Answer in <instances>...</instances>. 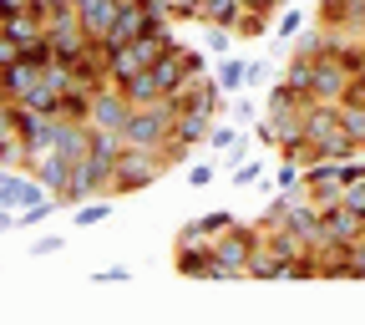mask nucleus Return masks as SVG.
<instances>
[{"mask_svg": "<svg viewBox=\"0 0 365 325\" xmlns=\"http://www.w3.org/2000/svg\"><path fill=\"white\" fill-rule=\"evenodd\" d=\"M264 239V229L259 224H234V229H223V234L213 239V259H218V274L213 280H239V274H249V259Z\"/></svg>", "mask_w": 365, "mask_h": 325, "instance_id": "f257e3e1", "label": "nucleus"}, {"mask_svg": "<svg viewBox=\"0 0 365 325\" xmlns=\"http://www.w3.org/2000/svg\"><path fill=\"white\" fill-rule=\"evenodd\" d=\"M163 173H168V158L158 148H122V158L112 168V199L148 189V183H158Z\"/></svg>", "mask_w": 365, "mask_h": 325, "instance_id": "f03ea898", "label": "nucleus"}, {"mask_svg": "<svg viewBox=\"0 0 365 325\" xmlns=\"http://www.w3.org/2000/svg\"><path fill=\"white\" fill-rule=\"evenodd\" d=\"M112 168H117V158H107V153H97V148H91L86 158H76L71 189H66V209L97 199V194H112Z\"/></svg>", "mask_w": 365, "mask_h": 325, "instance_id": "7ed1b4c3", "label": "nucleus"}, {"mask_svg": "<svg viewBox=\"0 0 365 325\" xmlns=\"http://www.w3.org/2000/svg\"><path fill=\"white\" fill-rule=\"evenodd\" d=\"M31 173L41 178V189H46V194H56V199L66 204V189H71V173H76V158H66L61 148H51L46 158H36V163H31Z\"/></svg>", "mask_w": 365, "mask_h": 325, "instance_id": "20e7f679", "label": "nucleus"}, {"mask_svg": "<svg viewBox=\"0 0 365 325\" xmlns=\"http://www.w3.org/2000/svg\"><path fill=\"white\" fill-rule=\"evenodd\" d=\"M36 199H46V189H41L36 173L0 168V209H26V204H36Z\"/></svg>", "mask_w": 365, "mask_h": 325, "instance_id": "39448f33", "label": "nucleus"}, {"mask_svg": "<svg viewBox=\"0 0 365 325\" xmlns=\"http://www.w3.org/2000/svg\"><path fill=\"white\" fill-rule=\"evenodd\" d=\"M350 91V71L340 56H319L314 61V102H345Z\"/></svg>", "mask_w": 365, "mask_h": 325, "instance_id": "423d86ee", "label": "nucleus"}, {"mask_svg": "<svg viewBox=\"0 0 365 325\" xmlns=\"http://www.w3.org/2000/svg\"><path fill=\"white\" fill-rule=\"evenodd\" d=\"M335 132H345V122H340V102H309V107H304V137L314 143V153L325 148Z\"/></svg>", "mask_w": 365, "mask_h": 325, "instance_id": "0eeeda50", "label": "nucleus"}, {"mask_svg": "<svg viewBox=\"0 0 365 325\" xmlns=\"http://www.w3.org/2000/svg\"><path fill=\"white\" fill-rule=\"evenodd\" d=\"M153 76H158V86H163V97H182V86L193 81L188 61H182V41H178V46H168V51L153 61Z\"/></svg>", "mask_w": 365, "mask_h": 325, "instance_id": "6e6552de", "label": "nucleus"}, {"mask_svg": "<svg viewBox=\"0 0 365 325\" xmlns=\"http://www.w3.org/2000/svg\"><path fill=\"white\" fill-rule=\"evenodd\" d=\"M228 91L213 81V76H193L188 86H182V107H188V112H208V117H223L228 112Z\"/></svg>", "mask_w": 365, "mask_h": 325, "instance_id": "1a4fd4ad", "label": "nucleus"}, {"mask_svg": "<svg viewBox=\"0 0 365 325\" xmlns=\"http://www.w3.org/2000/svg\"><path fill=\"white\" fill-rule=\"evenodd\" d=\"M173 264H178V274H188V280H213V274H218L213 239H198V244H178Z\"/></svg>", "mask_w": 365, "mask_h": 325, "instance_id": "9d476101", "label": "nucleus"}, {"mask_svg": "<svg viewBox=\"0 0 365 325\" xmlns=\"http://www.w3.org/2000/svg\"><path fill=\"white\" fill-rule=\"evenodd\" d=\"M117 11H122V0H76V21H81V31H86L91 41H102V36L112 31Z\"/></svg>", "mask_w": 365, "mask_h": 325, "instance_id": "9b49d317", "label": "nucleus"}, {"mask_svg": "<svg viewBox=\"0 0 365 325\" xmlns=\"http://www.w3.org/2000/svg\"><path fill=\"white\" fill-rule=\"evenodd\" d=\"M127 112H132L127 91H122V86H102V91H97V102H91V127H122Z\"/></svg>", "mask_w": 365, "mask_h": 325, "instance_id": "f8f14e48", "label": "nucleus"}, {"mask_svg": "<svg viewBox=\"0 0 365 325\" xmlns=\"http://www.w3.org/2000/svg\"><path fill=\"white\" fill-rule=\"evenodd\" d=\"M239 219L228 214V209H218V214H203V219H188L178 229V244H198V239H218L223 229H234Z\"/></svg>", "mask_w": 365, "mask_h": 325, "instance_id": "ddd939ff", "label": "nucleus"}, {"mask_svg": "<svg viewBox=\"0 0 365 325\" xmlns=\"http://www.w3.org/2000/svg\"><path fill=\"white\" fill-rule=\"evenodd\" d=\"M41 71H46V66H36L31 56H16V61L6 66V76H0V91H6V97H16V102H21L26 91H31V86L41 81Z\"/></svg>", "mask_w": 365, "mask_h": 325, "instance_id": "4468645a", "label": "nucleus"}, {"mask_svg": "<svg viewBox=\"0 0 365 325\" xmlns=\"http://www.w3.org/2000/svg\"><path fill=\"white\" fill-rule=\"evenodd\" d=\"M244 16V0H198V21L203 26H228L234 31Z\"/></svg>", "mask_w": 365, "mask_h": 325, "instance_id": "2eb2a0df", "label": "nucleus"}, {"mask_svg": "<svg viewBox=\"0 0 365 325\" xmlns=\"http://www.w3.org/2000/svg\"><path fill=\"white\" fill-rule=\"evenodd\" d=\"M122 91H127V102H132V107H153V102L163 97V86H158L153 66H148V71H137V76H127V81H122Z\"/></svg>", "mask_w": 365, "mask_h": 325, "instance_id": "dca6fc26", "label": "nucleus"}, {"mask_svg": "<svg viewBox=\"0 0 365 325\" xmlns=\"http://www.w3.org/2000/svg\"><path fill=\"white\" fill-rule=\"evenodd\" d=\"M0 31H6V36H16V41L26 46V41L46 36V16H36V11H16V16H6V21H0Z\"/></svg>", "mask_w": 365, "mask_h": 325, "instance_id": "f3484780", "label": "nucleus"}, {"mask_svg": "<svg viewBox=\"0 0 365 325\" xmlns=\"http://www.w3.org/2000/svg\"><path fill=\"white\" fill-rule=\"evenodd\" d=\"M284 81L299 91V97H309V102H314V56H299V51H294V56H289V66H284Z\"/></svg>", "mask_w": 365, "mask_h": 325, "instance_id": "a211bd4d", "label": "nucleus"}, {"mask_svg": "<svg viewBox=\"0 0 365 325\" xmlns=\"http://www.w3.org/2000/svg\"><path fill=\"white\" fill-rule=\"evenodd\" d=\"M213 81H218L223 91H244V86H249V61H239V56H218Z\"/></svg>", "mask_w": 365, "mask_h": 325, "instance_id": "6ab92c4d", "label": "nucleus"}, {"mask_svg": "<svg viewBox=\"0 0 365 325\" xmlns=\"http://www.w3.org/2000/svg\"><path fill=\"white\" fill-rule=\"evenodd\" d=\"M56 148H61L66 158H86V153H91V122H66Z\"/></svg>", "mask_w": 365, "mask_h": 325, "instance_id": "aec40b11", "label": "nucleus"}, {"mask_svg": "<svg viewBox=\"0 0 365 325\" xmlns=\"http://www.w3.org/2000/svg\"><path fill=\"white\" fill-rule=\"evenodd\" d=\"M269 6H244V16H239V26H234V36L239 41H254V36H264L269 31Z\"/></svg>", "mask_w": 365, "mask_h": 325, "instance_id": "412c9836", "label": "nucleus"}, {"mask_svg": "<svg viewBox=\"0 0 365 325\" xmlns=\"http://www.w3.org/2000/svg\"><path fill=\"white\" fill-rule=\"evenodd\" d=\"M102 219H112V194H97V199L76 204V229H91V224H102Z\"/></svg>", "mask_w": 365, "mask_h": 325, "instance_id": "4be33fe9", "label": "nucleus"}, {"mask_svg": "<svg viewBox=\"0 0 365 325\" xmlns=\"http://www.w3.org/2000/svg\"><path fill=\"white\" fill-rule=\"evenodd\" d=\"M340 122H345V132L355 137V143L365 148V102H340Z\"/></svg>", "mask_w": 365, "mask_h": 325, "instance_id": "5701e85b", "label": "nucleus"}, {"mask_svg": "<svg viewBox=\"0 0 365 325\" xmlns=\"http://www.w3.org/2000/svg\"><path fill=\"white\" fill-rule=\"evenodd\" d=\"M274 183H279V194H294V189H304V168H299L294 158H279V173H274Z\"/></svg>", "mask_w": 365, "mask_h": 325, "instance_id": "b1692460", "label": "nucleus"}, {"mask_svg": "<svg viewBox=\"0 0 365 325\" xmlns=\"http://www.w3.org/2000/svg\"><path fill=\"white\" fill-rule=\"evenodd\" d=\"M304 26H309V16L289 6V11L279 16V26H274V31H279V41H299V36H304Z\"/></svg>", "mask_w": 365, "mask_h": 325, "instance_id": "393cba45", "label": "nucleus"}, {"mask_svg": "<svg viewBox=\"0 0 365 325\" xmlns=\"http://www.w3.org/2000/svg\"><path fill=\"white\" fill-rule=\"evenodd\" d=\"M239 137H244L239 127H228V122L218 117V122H213V132H208V148H213V153H228V148L239 143Z\"/></svg>", "mask_w": 365, "mask_h": 325, "instance_id": "a878e982", "label": "nucleus"}, {"mask_svg": "<svg viewBox=\"0 0 365 325\" xmlns=\"http://www.w3.org/2000/svg\"><path fill=\"white\" fill-rule=\"evenodd\" d=\"M234 31H228V26H208V36H203V46H208V51L213 56H228V51H234Z\"/></svg>", "mask_w": 365, "mask_h": 325, "instance_id": "bb28decb", "label": "nucleus"}, {"mask_svg": "<svg viewBox=\"0 0 365 325\" xmlns=\"http://www.w3.org/2000/svg\"><path fill=\"white\" fill-rule=\"evenodd\" d=\"M345 269H350V280H365V234L355 244H345Z\"/></svg>", "mask_w": 365, "mask_h": 325, "instance_id": "cd10ccee", "label": "nucleus"}, {"mask_svg": "<svg viewBox=\"0 0 365 325\" xmlns=\"http://www.w3.org/2000/svg\"><path fill=\"white\" fill-rule=\"evenodd\" d=\"M153 6H163L173 21H198V0H153Z\"/></svg>", "mask_w": 365, "mask_h": 325, "instance_id": "c85d7f7f", "label": "nucleus"}, {"mask_svg": "<svg viewBox=\"0 0 365 325\" xmlns=\"http://www.w3.org/2000/svg\"><path fill=\"white\" fill-rule=\"evenodd\" d=\"M259 173H264V163H259V158H244V163L234 168V189H254Z\"/></svg>", "mask_w": 365, "mask_h": 325, "instance_id": "c756f323", "label": "nucleus"}, {"mask_svg": "<svg viewBox=\"0 0 365 325\" xmlns=\"http://www.w3.org/2000/svg\"><path fill=\"white\" fill-rule=\"evenodd\" d=\"M228 117H234L239 127H249V122H259V107L249 97H234V102H228Z\"/></svg>", "mask_w": 365, "mask_h": 325, "instance_id": "7c9ffc66", "label": "nucleus"}, {"mask_svg": "<svg viewBox=\"0 0 365 325\" xmlns=\"http://www.w3.org/2000/svg\"><path fill=\"white\" fill-rule=\"evenodd\" d=\"M61 249H66V234H41V239L31 244V254H41V259H46V254H61Z\"/></svg>", "mask_w": 365, "mask_h": 325, "instance_id": "2f4dec72", "label": "nucleus"}, {"mask_svg": "<svg viewBox=\"0 0 365 325\" xmlns=\"http://www.w3.org/2000/svg\"><path fill=\"white\" fill-rule=\"evenodd\" d=\"M182 61H188V71H193V76H208V56H203V51H193V46H182Z\"/></svg>", "mask_w": 365, "mask_h": 325, "instance_id": "473e14b6", "label": "nucleus"}, {"mask_svg": "<svg viewBox=\"0 0 365 325\" xmlns=\"http://www.w3.org/2000/svg\"><path fill=\"white\" fill-rule=\"evenodd\" d=\"M127 280H132L127 269H97L91 274V285H127Z\"/></svg>", "mask_w": 365, "mask_h": 325, "instance_id": "72a5a7b5", "label": "nucleus"}, {"mask_svg": "<svg viewBox=\"0 0 365 325\" xmlns=\"http://www.w3.org/2000/svg\"><path fill=\"white\" fill-rule=\"evenodd\" d=\"M188 183H193V189H208V183H213V168H208V163H193V168H188Z\"/></svg>", "mask_w": 365, "mask_h": 325, "instance_id": "f704fd0d", "label": "nucleus"}, {"mask_svg": "<svg viewBox=\"0 0 365 325\" xmlns=\"http://www.w3.org/2000/svg\"><path fill=\"white\" fill-rule=\"evenodd\" d=\"M254 132H259V143H264V148H279V127H274L269 117H264V122H259Z\"/></svg>", "mask_w": 365, "mask_h": 325, "instance_id": "c9c22d12", "label": "nucleus"}, {"mask_svg": "<svg viewBox=\"0 0 365 325\" xmlns=\"http://www.w3.org/2000/svg\"><path fill=\"white\" fill-rule=\"evenodd\" d=\"M345 102H365V71L350 76V91H345Z\"/></svg>", "mask_w": 365, "mask_h": 325, "instance_id": "e433bc0d", "label": "nucleus"}, {"mask_svg": "<svg viewBox=\"0 0 365 325\" xmlns=\"http://www.w3.org/2000/svg\"><path fill=\"white\" fill-rule=\"evenodd\" d=\"M259 81H269V61H264V56L249 61V86H259Z\"/></svg>", "mask_w": 365, "mask_h": 325, "instance_id": "4c0bfd02", "label": "nucleus"}, {"mask_svg": "<svg viewBox=\"0 0 365 325\" xmlns=\"http://www.w3.org/2000/svg\"><path fill=\"white\" fill-rule=\"evenodd\" d=\"M31 6H36V0H0V21L16 16V11H31Z\"/></svg>", "mask_w": 365, "mask_h": 325, "instance_id": "58836bf2", "label": "nucleus"}, {"mask_svg": "<svg viewBox=\"0 0 365 325\" xmlns=\"http://www.w3.org/2000/svg\"><path fill=\"white\" fill-rule=\"evenodd\" d=\"M11 229H21V219H16V209H0V234H11Z\"/></svg>", "mask_w": 365, "mask_h": 325, "instance_id": "ea45409f", "label": "nucleus"}]
</instances>
